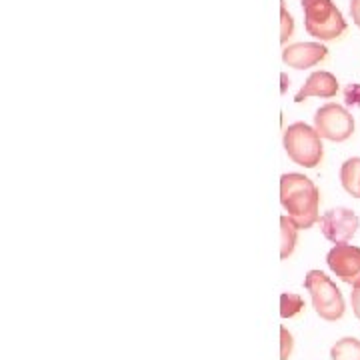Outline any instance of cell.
I'll return each mask as SVG.
<instances>
[{"label":"cell","mask_w":360,"mask_h":360,"mask_svg":"<svg viewBox=\"0 0 360 360\" xmlns=\"http://www.w3.org/2000/svg\"><path fill=\"white\" fill-rule=\"evenodd\" d=\"M281 205L298 226V231H307L321 220V193L316 184L304 174L288 172L281 176Z\"/></svg>","instance_id":"obj_1"},{"label":"cell","mask_w":360,"mask_h":360,"mask_svg":"<svg viewBox=\"0 0 360 360\" xmlns=\"http://www.w3.org/2000/svg\"><path fill=\"white\" fill-rule=\"evenodd\" d=\"M284 150L288 158L304 168H314L321 165L324 146H322L321 134L316 130L304 124V122H295L284 130Z\"/></svg>","instance_id":"obj_3"},{"label":"cell","mask_w":360,"mask_h":360,"mask_svg":"<svg viewBox=\"0 0 360 360\" xmlns=\"http://www.w3.org/2000/svg\"><path fill=\"white\" fill-rule=\"evenodd\" d=\"M359 217L348 208H333L321 217L322 234L335 245H347L359 231Z\"/></svg>","instance_id":"obj_6"},{"label":"cell","mask_w":360,"mask_h":360,"mask_svg":"<svg viewBox=\"0 0 360 360\" xmlns=\"http://www.w3.org/2000/svg\"><path fill=\"white\" fill-rule=\"evenodd\" d=\"M292 30H295V20H292L290 13L286 11L284 0H281V42L283 44L292 37Z\"/></svg>","instance_id":"obj_14"},{"label":"cell","mask_w":360,"mask_h":360,"mask_svg":"<svg viewBox=\"0 0 360 360\" xmlns=\"http://www.w3.org/2000/svg\"><path fill=\"white\" fill-rule=\"evenodd\" d=\"M333 360H360V340L359 338H340L335 347L330 348Z\"/></svg>","instance_id":"obj_11"},{"label":"cell","mask_w":360,"mask_h":360,"mask_svg":"<svg viewBox=\"0 0 360 360\" xmlns=\"http://www.w3.org/2000/svg\"><path fill=\"white\" fill-rule=\"evenodd\" d=\"M340 182L342 188L350 196L359 198V184H360V158H348L340 168Z\"/></svg>","instance_id":"obj_10"},{"label":"cell","mask_w":360,"mask_h":360,"mask_svg":"<svg viewBox=\"0 0 360 360\" xmlns=\"http://www.w3.org/2000/svg\"><path fill=\"white\" fill-rule=\"evenodd\" d=\"M296 232H298V226L292 222V219L283 217L281 219V258H288L295 252Z\"/></svg>","instance_id":"obj_12"},{"label":"cell","mask_w":360,"mask_h":360,"mask_svg":"<svg viewBox=\"0 0 360 360\" xmlns=\"http://www.w3.org/2000/svg\"><path fill=\"white\" fill-rule=\"evenodd\" d=\"M304 288L310 292L312 307L316 314L328 322H335L342 319L345 314V298L342 292L324 272L321 270H310L304 278Z\"/></svg>","instance_id":"obj_4"},{"label":"cell","mask_w":360,"mask_h":360,"mask_svg":"<svg viewBox=\"0 0 360 360\" xmlns=\"http://www.w3.org/2000/svg\"><path fill=\"white\" fill-rule=\"evenodd\" d=\"M314 130L321 134V139L345 142L354 132V116L340 104H324L314 115Z\"/></svg>","instance_id":"obj_5"},{"label":"cell","mask_w":360,"mask_h":360,"mask_svg":"<svg viewBox=\"0 0 360 360\" xmlns=\"http://www.w3.org/2000/svg\"><path fill=\"white\" fill-rule=\"evenodd\" d=\"M304 11V28L321 42L338 39L347 30V20L333 0H300Z\"/></svg>","instance_id":"obj_2"},{"label":"cell","mask_w":360,"mask_h":360,"mask_svg":"<svg viewBox=\"0 0 360 360\" xmlns=\"http://www.w3.org/2000/svg\"><path fill=\"white\" fill-rule=\"evenodd\" d=\"M328 269L335 272L342 283L350 286L360 284V248L352 245H336L326 257Z\"/></svg>","instance_id":"obj_7"},{"label":"cell","mask_w":360,"mask_h":360,"mask_svg":"<svg viewBox=\"0 0 360 360\" xmlns=\"http://www.w3.org/2000/svg\"><path fill=\"white\" fill-rule=\"evenodd\" d=\"M359 198H360V184H359Z\"/></svg>","instance_id":"obj_18"},{"label":"cell","mask_w":360,"mask_h":360,"mask_svg":"<svg viewBox=\"0 0 360 360\" xmlns=\"http://www.w3.org/2000/svg\"><path fill=\"white\" fill-rule=\"evenodd\" d=\"M350 14H352L354 25L360 28V0H350Z\"/></svg>","instance_id":"obj_17"},{"label":"cell","mask_w":360,"mask_h":360,"mask_svg":"<svg viewBox=\"0 0 360 360\" xmlns=\"http://www.w3.org/2000/svg\"><path fill=\"white\" fill-rule=\"evenodd\" d=\"M326 46L321 42H296L290 46H284L283 63L296 70L312 68L326 58Z\"/></svg>","instance_id":"obj_8"},{"label":"cell","mask_w":360,"mask_h":360,"mask_svg":"<svg viewBox=\"0 0 360 360\" xmlns=\"http://www.w3.org/2000/svg\"><path fill=\"white\" fill-rule=\"evenodd\" d=\"M338 92V80L335 75L326 72V70H316L304 82V86L298 90L295 96V103H302L310 96H321V98H333Z\"/></svg>","instance_id":"obj_9"},{"label":"cell","mask_w":360,"mask_h":360,"mask_svg":"<svg viewBox=\"0 0 360 360\" xmlns=\"http://www.w3.org/2000/svg\"><path fill=\"white\" fill-rule=\"evenodd\" d=\"M350 300H352V310H354L356 319L360 321V284L359 286H354V290H352V295H350Z\"/></svg>","instance_id":"obj_16"},{"label":"cell","mask_w":360,"mask_h":360,"mask_svg":"<svg viewBox=\"0 0 360 360\" xmlns=\"http://www.w3.org/2000/svg\"><path fill=\"white\" fill-rule=\"evenodd\" d=\"M290 354H292V335L283 326L281 328V360H288Z\"/></svg>","instance_id":"obj_15"},{"label":"cell","mask_w":360,"mask_h":360,"mask_svg":"<svg viewBox=\"0 0 360 360\" xmlns=\"http://www.w3.org/2000/svg\"><path fill=\"white\" fill-rule=\"evenodd\" d=\"M302 309H304V300L295 292H284L281 296V316L283 319H292Z\"/></svg>","instance_id":"obj_13"}]
</instances>
